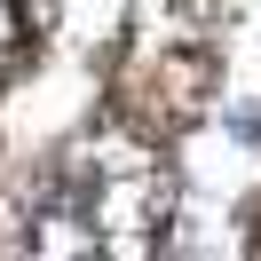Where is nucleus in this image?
I'll return each mask as SVG.
<instances>
[{"label": "nucleus", "instance_id": "obj_1", "mask_svg": "<svg viewBox=\"0 0 261 261\" xmlns=\"http://www.w3.org/2000/svg\"><path fill=\"white\" fill-rule=\"evenodd\" d=\"M166 206H174V190H166V174H103L95 198H87V222H95V238L111 245V253H150V245L166 238Z\"/></svg>", "mask_w": 261, "mask_h": 261}, {"label": "nucleus", "instance_id": "obj_2", "mask_svg": "<svg viewBox=\"0 0 261 261\" xmlns=\"http://www.w3.org/2000/svg\"><path fill=\"white\" fill-rule=\"evenodd\" d=\"M8 48H16V16H8V0H0V64H8Z\"/></svg>", "mask_w": 261, "mask_h": 261}]
</instances>
